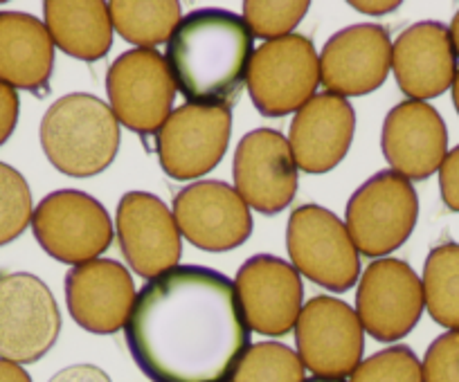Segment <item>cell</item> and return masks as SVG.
<instances>
[{
    "instance_id": "16",
    "label": "cell",
    "mask_w": 459,
    "mask_h": 382,
    "mask_svg": "<svg viewBox=\"0 0 459 382\" xmlns=\"http://www.w3.org/2000/svg\"><path fill=\"white\" fill-rule=\"evenodd\" d=\"M117 241L131 270L156 279L174 270L183 254L174 212L158 196L129 191L117 205Z\"/></svg>"
},
{
    "instance_id": "2",
    "label": "cell",
    "mask_w": 459,
    "mask_h": 382,
    "mask_svg": "<svg viewBox=\"0 0 459 382\" xmlns=\"http://www.w3.org/2000/svg\"><path fill=\"white\" fill-rule=\"evenodd\" d=\"M253 59V32L241 16L196 10L180 19L167 43L176 90L189 104L230 108L244 90Z\"/></svg>"
},
{
    "instance_id": "11",
    "label": "cell",
    "mask_w": 459,
    "mask_h": 382,
    "mask_svg": "<svg viewBox=\"0 0 459 382\" xmlns=\"http://www.w3.org/2000/svg\"><path fill=\"white\" fill-rule=\"evenodd\" d=\"M230 135V108L207 104H185L176 108L156 138L162 171L174 180H194L210 174L223 160Z\"/></svg>"
},
{
    "instance_id": "27",
    "label": "cell",
    "mask_w": 459,
    "mask_h": 382,
    "mask_svg": "<svg viewBox=\"0 0 459 382\" xmlns=\"http://www.w3.org/2000/svg\"><path fill=\"white\" fill-rule=\"evenodd\" d=\"M32 191L14 166L0 162V248L19 239L32 223Z\"/></svg>"
},
{
    "instance_id": "3",
    "label": "cell",
    "mask_w": 459,
    "mask_h": 382,
    "mask_svg": "<svg viewBox=\"0 0 459 382\" xmlns=\"http://www.w3.org/2000/svg\"><path fill=\"white\" fill-rule=\"evenodd\" d=\"M41 147L50 165L70 178H91L120 151V122L95 95L70 92L41 120Z\"/></svg>"
},
{
    "instance_id": "8",
    "label": "cell",
    "mask_w": 459,
    "mask_h": 382,
    "mask_svg": "<svg viewBox=\"0 0 459 382\" xmlns=\"http://www.w3.org/2000/svg\"><path fill=\"white\" fill-rule=\"evenodd\" d=\"M106 92L113 115L134 133H158L174 113L176 83L158 50L135 47L117 56L106 74Z\"/></svg>"
},
{
    "instance_id": "5",
    "label": "cell",
    "mask_w": 459,
    "mask_h": 382,
    "mask_svg": "<svg viewBox=\"0 0 459 382\" xmlns=\"http://www.w3.org/2000/svg\"><path fill=\"white\" fill-rule=\"evenodd\" d=\"M246 83L262 115L286 117L298 113L316 98L320 83V59L311 38L289 34L259 46L250 59Z\"/></svg>"
},
{
    "instance_id": "19",
    "label": "cell",
    "mask_w": 459,
    "mask_h": 382,
    "mask_svg": "<svg viewBox=\"0 0 459 382\" xmlns=\"http://www.w3.org/2000/svg\"><path fill=\"white\" fill-rule=\"evenodd\" d=\"M392 70L401 92L412 102L444 95L457 77V52L448 28L437 21L410 25L392 46Z\"/></svg>"
},
{
    "instance_id": "26",
    "label": "cell",
    "mask_w": 459,
    "mask_h": 382,
    "mask_svg": "<svg viewBox=\"0 0 459 382\" xmlns=\"http://www.w3.org/2000/svg\"><path fill=\"white\" fill-rule=\"evenodd\" d=\"M228 382H304V364L286 344L259 342L241 355Z\"/></svg>"
},
{
    "instance_id": "25",
    "label": "cell",
    "mask_w": 459,
    "mask_h": 382,
    "mask_svg": "<svg viewBox=\"0 0 459 382\" xmlns=\"http://www.w3.org/2000/svg\"><path fill=\"white\" fill-rule=\"evenodd\" d=\"M423 301L439 327L459 331V243L430 250L423 266Z\"/></svg>"
},
{
    "instance_id": "1",
    "label": "cell",
    "mask_w": 459,
    "mask_h": 382,
    "mask_svg": "<svg viewBox=\"0 0 459 382\" xmlns=\"http://www.w3.org/2000/svg\"><path fill=\"white\" fill-rule=\"evenodd\" d=\"M125 331L152 382H228L250 349L235 284L201 266H176L149 281Z\"/></svg>"
},
{
    "instance_id": "15",
    "label": "cell",
    "mask_w": 459,
    "mask_h": 382,
    "mask_svg": "<svg viewBox=\"0 0 459 382\" xmlns=\"http://www.w3.org/2000/svg\"><path fill=\"white\" fill-rule=\"evenodd\" d=\"M235 189L246 205L266 216L289 208L298 191V166L280 131L257 129L244 135L235 151Z\"/></svg>"
},
{
    "instance_id": "35",
    "label": "cell",
    "mask_w": 459,
    "mask_h": 382,
    "mask_svg": "<svg viewBox=\"0 0 459 382\" xmlns=\"http://www.w3.org/2000/svg\"><path fill=\"white\" fill-rule=\"evenodd\" d=\"M350 5L354 7V10L363 12V14L381 16V14H387V12H394L401 3L399 0H387V3H350Z\"/></svg>"
},
{
    "instance_id": "31",
    "label": "cell",
    "mask_w": 459,
    "mask_h": 382,
    "mask_svg": "<svg viewBox=\"0 0 459 382\" xmlns=\"http://www.w3.org/2000/svg\"><path fill=\"white\" fill-rule=\"evenodd\" d=\"M439 187L446 208L459 212V147H455L441 162Z\"/></svg>"
},
{
    "instance_id": "13",
    "label": "cell",
    "mask_w": 459,
    "mask_h": 382,
    "mask_svg": "<svg viewBox=\"0 0 459 382\" xmlns=\"http://www.w3.org/2000/svg\"><path fill=\"white\" fill-rule=\"evenodd\" d=\"M174 218L185 239L205 252H228L253 234V216L235 187L221 180H201L180 189Z\"/></svg>"
},
{
    "instance_id": "30",
    "label": "cell",
    "mask_w": 459,
    "mask_h": 382,
    "mask_svg": "<svg viewBox=\"0 0 459 382\" xmlns=\"http://www.w3.org/2000/svg\"><path fill=\"white\" fill-rule=\"evenodd\" d=\"M423 382H459V331L437 337L421 362Z\"/></svg>"
},
{
    "instance_id": "32",
    "label": "cell",
    "mask_w": 459,
    "mask_h": 382,
    "mask_svg": "<svg viewBox=\"0 0 459 382\" xmlns=\"http://www.w3.org/2000/svg\"><path fill=\"white\" fill-rule=\"evenodd\" d=\"M21 99L19 92L7 83H0V147L12 138L16 124H19Z\"/></svg>"
},
{
    "instance_id": "14",
    "label": "cell",
    "mask_w": 459,
    "mask_h": 382,
    "mask_svg": "<svg viewBox=\"0 0 459 382\" xmlns=\"http://www.w3.org/2000/svg\"><path fill=\"white\" fill-rule=\"evenodd\" d=\"M235 293L250 331L281 337L290 333L302 313L304 285L293 263L273 254L250 257L239 267Z\"/></svg>"
},
{
    "instance_id": "22",
    "label": "cell",
    "mask_w": 459,
    "mask_h": 382,
    "mask_svg": "<svg viewBox=\"0 0 459 382\" xmlns=\"http://www.w3.org/2000/svg\"><path fill=\"white\" fill-rule=\"evenodd\" d=\"M55 68L46 23L25 12H0V83L43 95Z\"/></svg>"
},
{
    "instance_id": "28",
    "label": "cell",
    "mask_w": 459,
    "mask_h": 382,
    "mask_svg": "<svg viewBox=\"0 0 459 382\" xmlns=\"http://www.w3.org/2000/svg\"><path fill=\"white\" fill-rule=\"evenodd\" d=\"M308 0H248L244 3V21L253 37L264 41L284 38L307 16Z\"/></svg>"
},
{
    "instance_id": "24",
    "label": "cell",
    "mask_w": 459,
    "mask_h": 382,
    "mask_svg": "<svg viewBox=\"0 0 459 382\" xmlns=\"http://www.w3.org/2000/svg\"><path fill=\"white\" fill-rule=\"evenodd\" d=\"M108 14L115 32L144 50L169 43L180 25V5L174 0H113Z\"/></svg>"
},
{
    "instance_id": "7",
    "label": "cell",
    "mask_w": 459,
    "mask_h": 382,
    "mask_svg": "<svg viewBox=\"0 0 459 382\" xmlns=\"http://www.w3.org/2000/svg\"><path fill=\"white\" fill-rule=\"evenodd\" d=\"M34 239L59 263L100 259L113 243V223L104 205L77 189H59L41 200L32 214Z\"/></svg>"
},
{
    "instance_id": "36",
    "label": "cell",
    "mask_w": 459,
    "mask_h": 382,
    "mask_svg": "<svg viewBox=\"0 0 459 382\" xmlns=\"http://www.w3.org/2000/svg\"><path fill=\"white\" fill-rule=\"evenodd\" d=\"M448 32H450V38H453L455 52H457V56H459V12L455 14V19H453V23H450Z\"/></svg>"
},
{
    "instance_id": "10",
    "label": "cell",
    "mask_w": 459,
    "mask_h": 382,
    "mask_svg": "<svg viewBox=\"0 0 459 382\" xmlns=\"http://www.w3.org/2000/svg\"><path fill=\"white\" fill-rule=\"evenodd\" d=\"M295 344L304 367L320 378H344L359 369L365 331L350 304L333 297H313L295 324Z\"/></svg>"
},
{
    "instance_id": "33",
    "label": "cell",
    "mask_w": 459,
    "mask_h": 382,
    "mask_svg": "<svg viewBox=\"0 0 459 382\" xmlns=\"http://www.w3.org/2000/svg\"><path fill=\"white\" fill-rule=\"evenodd\" d=\"M48 382H110L108 373L95 364H73L61 369Z\"/></svg>"
},
{
    "instance_id": "21",
    "label": "cell",
    "mask_w": 459,
    "mask_h": 382,
    "mask_svg": "<svg viewBox=\"0 0 459 382\" xmlns=\"http://www.w3.org/2000/svg\"><path fill=\"white\" fill-rule=\"evenodd\" d=\"M383 156L405 180H426L448 156V131L428 102H401L387 113L381 135Z\"/></svg>"
},
{
    "instance_id": "29",
    "label": "cell",
    "mask_w": 459,
    "mask_h": 382,
    "mask_svg": "<svg viewBox=\"0 0 459 382\" xmlns=\"http://www.w3.org/2000/svg\"><path fill=\"white\" fill-rule=\"evenodd\" d=\"M351 382H423L421 362L410 346H390L360 362Z\"/></svg>"
},
{
    "instance_id": "23",
    "label": "cell",
    "mask_w": 459,
    "mask_h": 382,
    "mask_svg": "<svg viewBox=\"0 0 459 382\" xmlns=\"http://www.w3.org/2000/svg\"><path fill=\"white\" fill-rule=\"evenodd\" d=\"M46 28L55 47L82 61H100L113 46L108 3L101 0H48Z\"/></svg>"
},
{
    "instance_id": "37",
    "label": "cell",
    "mask_w": 459,
    "mask_h": 382,
    "mask_svg": "<svg viewBox=\"0 0 459 382\" xmlns=\"http://www.w3.org/2000/svg\"><path fill=\"white\" fill-rule=\"evenodd\" d=\"M453 102H455V108H457V113H459V70H457V77H455V83H453Z\"/></svg>"
},
{
    "instance_id": "6",
    "label": "cell",
    "mask_w": 459,
    "mask_h": 382,
    "mask_svg": "<svg viewBox=\"0 0 459 382\" xmlns=\"http://www.w3.org/2000/svg\"><path fill=\"white\" fill-rule=\"evenodd\" d=\"M347 230L365 257H385L412 234L419 218V199L412 183L396 171H378L360 184L347 203Z\"/></svg>"
},
{
    "instance_id": "17",
    "label": "cell",
    "mask_w": 459,
    "mask_h": 382,
    "mask_svg": "<svg viewBox=\"0 0 459 382\" xmlns=\"http://www.w3.org/2000/svg\"><path fill=\"white\" fill-rule=\"evenodd\" d=\"M392 68V41L383 25L360 23L340 30L320 55V81L331 95L360 98L385 83Z\"/></svg>"
},
{
    "instance_id": "12",
    "label": "cell",
    "mask_w": 459,
    "mask_h": 382,
    "mask_svg": "<svg viewBox=\"0 0 459 382\" xmlns=\"http://www.w3.org/2000/svg\"><path fill=\"white\" fill-rule=\"evenodd\" d=\"M423 306L421 279L401 259H378L360 276L356 315L374 340L394 342L410 335L421 319Z\"/></svg>"
},
{
    "instance_id": "20",
    "label": "cell",
    "mask_w": 459,
    "mask_h": 382,
    "mask_svg": "<svg viewBox=\"0 0 459 382\" xmlns=\"http://www.w3.org/2000/svg\"><path fill=\"white\" fill-rule=\"evenodd\" d=\"M356 133V113L344 98L322 92L304 104L290 122L289 144L302 174H329L340 165Z\"/></svg>"
},
{
    "instance_id": "4",
    "label": "cell",
    "mask_w": 459,
    "mask_h": 382,
    "mask_svg": "<svg viewBox=\"0 0 459 382\" xmlns=\"http://www.w3.org/2000/svg\"><path fill=\"white\" fill-rule=\"evenodd\" d=\"M286 248L293 267L326 291L347 293L360 275V252L350 230L329 209L302 205L286 227Z\"/></svg>"
},
{
    "instance_id": "9",
    "label": "cell",
    "mask_w": 459,
    "mask_h": 382,
    "mask_svg": "<svg viewBox=\"0 0 459 382\" xmlns=\"http://www.w3.org/2000/svg\"><path fill=\"white\" fill-rule=\"evenodd\" d=\"M59 333V306L39 276L30 272L0 276V358L39 362L56 344Z\"/></svg>"
},
{
    "instance_id": "38",
    "label": "cell",
    "mask_w": 459,
    "mask_h": 382,
    "mask_svg": "<svg viewBox=\"0 0 459 382\" xmlns=\"http://www.w3.org/2000/svg\"><path fill=\"white\" fill-rule=\"evenodd\" d=\"M304 382H344L342 378H320V376H313V378H308V380H304Z\"/></svg>"
},
{
    "instance_id": "18",
    "label": "cell",
    "mask_w": 459,
    "mask_h": 382,
    "mask_svg": "<svg viewBox=\"0 0 459 382\" xmlns=\"http://www.w3.org/2000/svg\"><path fill=\"white\" fill-rule=\"evenodd\" d=\"M135 297L134 276L113 259H92L65 275L70 318L95 335L122 331L131 318Z\"/></svg>"
},
{
    "instance_id": "34",
    "label": "cell",
    "mask_w": 459,
    "mask_h": 382,
    "mask_svg": "<svg viewBox=\"0 0 459 382\" xmlns=\"http://www.w3.org/2000/svg\"><path fill=\"white\" fill-rule=\"evenodd\" d=\"M0 382H32V376L21 364L0 358Z\"/></svg>"
}]
</instances>
